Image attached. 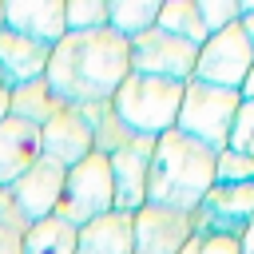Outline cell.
Returning <instances> with one entry per match:
<instances>
[{
  "mask_svg": "<svg viewBox=\"0 0 254 254\" xmlns=\"http://www.w3.org/2000/svg\"><path fill=\"white\" fill-rule=\"evenodd\" d=\"M75 254H135V234H131V214L111 210L87 226H79Z\"/></svg>",
  "mask_w": 254,
  "mask_h": 254,
  "instance_id": "16",
  "label": "cell"
},
{
  "mask_svg": "<svg viewBox=\"0 0 254 254\" xmlns=\"http://www.w3.org/2000/svg\"><path fill=\"white\" fill-rule=\"evenodd\" d=\"M238 20H242V32L254 48V0H238Z\"/></svg>",
  "mask_w": 254,
  "mask_h": 254,
  "instance_id": "28",
  "label": "cell"
},
{
  "mask_svg": "<svg viewBox=\"0 0 254 254\" xmlns=\"http://www.w3.org/2000/svg\"><path fill=\"white\" fill-rule=\"evenodd\" d=\"M238 95H242V99H254V67H250V75H246V83L238 87Z\"/></svg>",
  "mask_w": 254,
  "mask_h": 254,
  "instance_id": "30",
  "label": "cell"
},
{
  "mask_svg": "<svg viewBox=\"0 0 254 254\" xmlns=\"http://www.w3.org/2000/svg\"><path fill=\"white\" fill-rule=\"evenodd\" d=\"M115 210V190H111V167H107V155L91 151L83 163L67 167L64 175V194H60V206H56V218H64L67 226H87L103 214Z\"/></svg>",
  "mask_w": 254,
  "mask_h": 254,
  "instance_id": "5",
  "label": "cell"
},
{
  "mask_svg": "<svg viewBox=\"0 0 254 254\" xmlns=\"http://www.w3.org/2000/svg\"><path fill=\"white\" fill-rule=\"evenodd\" d=\"M214 183H254V155L242 151H218L214 159Z\"/></svg>",
  "mask_w": 254,
  "mask_h": 254,
  "instance_id": "24",
  "label": "cell"
},
{
  "mask_svg": "<svg viewBox=\"0 0 254 254\" xmlns=\"http://www.w3.org/2000/svg\"><path fill=\"white\" fill-rule=\"evenodd\" d=\"M159 4L163 0H111L107 4V28L119 32L123 40H135L159 24Z\"/></svg>",
  "mask_w": 254,
  "mask_h": 254,
  "instance_id": "18",
  "label": "cell"
},
{
  "mask_svg": "<svg viewBox=\"0 0 254 254\" xmlns=\"http://www.w3.org/2000/svg\"><path fill=\"white\" fill-rule=\"evenodd\" d=\"M44 159V143H40V127L24 123V119H4L0 123V187H12L32 163Z\"/></svg>",
  "mask_w": 254,
  "mask_h": 254,
  "instance_id": "15",
  "label": "cell"
},
{
  "mask_svg": "<svg viewBox=\"0 0 254 254\" xmlns=\"http://www.w3.org/2000/svg\"><path fill=\"white\" fill-rule=\"evenodd\" d=\"M64 175H67V167H60L56 159H40V163H32L12 187H4V194L20 206V214H24L28 222H44V218H52L56 206H60Z\"/></svg>",
  "mask_w": 254,
  "mask_h": 254,
  "instance_id": "10",
  "label": "cell"
},
{
  "mask_svg": "<svg viewBox=\"0 0 254 254\" xmlns=\"http://www.w3.org/2000/svg\"><path fill=\"white\" fill-rule=\"evenodd\" d=\"M151 151L155 139H131L127 147H119L115 155H107L111 167V190H115V210L135 214L147 206V175H151Z\"/></svg>",
  "mask_w": 254,
  "mask_h": 254,
  "instance_id": "9",
  "label": "cell"
},
{
  "mask_svg": "<svg viewBox=\"0 0 254 254\" xmlns=\"http://www.w3.org/2000/svg\"><path fill=\"white\" fill-rule=\"evenodd\" d=\"M155 28L171 32V36L194 44V48L206 44V24H202V16H198V0H163V4H159V24H155Z\"/></svg>",
  "mask_w": 254,
  "mask_h": 254,
  "instance_id": "19",
  "label": "cell"
},
{
  "mask_svg": "<svg viewBox=\"0 0 254 254\" xmlns=\"http://www.w3.org/2000/svg\"><path fill=\"white\" fill-rule=\"evenodd\" d=\"M127 52H131V71L135 75H155V79H175V83L194 79L198 48L163 32V28H151L143 36L127 40Z\"/></svg>",
  "mask_w": 254,
  "mask_h": 254,
  "instance_id": "8",
  "label": "cell"
},
{
  "mask_svg": "<svg viewBox=\"0 0 254 254\" xmlns=\"http://www.w3.org/2000/svg\"><path fill=\"white\" fill-rule=\"evenodd\" d=\"M254 222V183H214L190 210L194 238H238L246 242Z\"/></svg>",
  "mask_w": 254,
  "mask_h": 254,
  "instance_id": "6",
  "label": "cell"
},
{
  "mask_svg": "<svg viewBox=\"0 0 254 254\" xmlns=\"http://www.w3.org/2000/svg\"><path fill=\"white\" fill-rule=\"evenodd\" d=\"M28 218L20 214V206L0 194V254H24V238H28Z\"/></svg>",
  "mask_w": 254,
  "mask_h": 254,
  "instance_id": "23",
  "label": "cell"
},
{
  "mask_svg": "<svg viewBox=\"0 0 254 254\" xmlns=\"http://www.w3.org/2000/svg\"><path fill=\"white\" fill-rule=\"evenodd\" d=\"M198 16L206 24V36L238 24V0H198Z\"/></svg>",
  "mask_w": 254,
  "mask_h": 254,
  "instance_id": "25",
  "label": "cell"
},
{
  "mask_svg": "<svg viewBox=\"0 0 254 254\" xmlns=\"http://www.w3.org/2000/svg\"><path fill=\"white\" fill-rule=\"evenodd\" d=\"M4 28L56 48L67 36V28H64V0H4Z\"/></svg>",
  "mask_w": 254,
  "mask_h": 254,
  "instance_id": "13",
  "label": "cell"
},
{
  "mask_svg": "<svg viewBox=\"0 0 254 254\" xmlns=\"http://www.w3.org/2000/svg\"><path fill=\"white\" fill-rule=\"evenodd\" d=\"M131 75L127 40L111 28L99 32H67L48 60V87L60 107H95L111 103L119 83Z\"/></svg>",
  "mask_w": 254,
  "mask_h": 254,
  "instance_id": "1",
  "label": "cell"
},
{
  "mask_svg": "<svg viewBox=\"0 0 254 254\" xmlns=\"http://www.w3.org/2000/svg\"><path fill=\"white\" fill-rule=\"evenodd\" d=\"M0 32H4V0H0Z\"/></svg>",
  "mask_w": 254,
  "mask_h": 254,
  "instance_id": "32",
  "label": "cell"
},
{
  "mask_svg": "<svg viewBox=\"0 0 254 254\" xmlns=\"http://www.w3.org/2000/svg\"><path fill=\"white\" fill-rule=\"evenodd\" d=\"M250 254H254V250H250Z\"/></svg>",
  "mask_w": 254,
  "mask_h": 254,
  "instance_id": "35",
  "label": "cell"
},
{
  "mask_svg": "<svg viewBox=\"0 0 254 254\" xmlns=\"http://www.w3.org/2000/svg\"><path fill=\"white\" fill-rule=\"evenodd\" d=\"M8 99H12V87H4V83H0V123L8 119Z\"/></svg>",
  "mask_w": 254,
  "mask_h": 254,
  "instance_id": "29",
  "label": "cell"
},
{
  "mask_svg": "<svg viewBox=\"0 0 254 254\" xmlns=\"http://www.w3.org/2000/svg\"><path fill=\"white\" fill-rule=\"evenodd\" d=\"M0 83H4V75H0ZM4 87H8V83H4Z\"/></svg>",
  "mask_w": 254,
  "mask_h": 254,
  "instance_id": "33",
  "label": "cell"
},
{
  "mask_svg": "<svg viewBox=\"0 0 254 254\" xmlns=\"http://www.w3.org/2000/svg\"><path fill=\"white\" fill-rule=\"evenodd\" d=\"M238 107H242V95H238V91H230V87H210V83H198V79H187V87H183V107H179V119H175V131L198 139V143L210 147V151H226Z\"/></svg>",
  "mask_w": 254,
  "mask_h": 254,
  "instance_id": "4",
  "label": "cell"
},
{
  "mask_svg": "<svg viewBox=\"0 0 254 254\" xmlns=\"http://www.w3.org/2000/svg\"><path fill=\"white\" fill-rule=\"evenodd\" d=\"M0 194H4V187H0Z\"/></svg>",
  "mask_w": 254,
  "mask_h": 254,
  "instance_id": "34",
  "label": "cell"
},
{
  "mask_svg": "<svg viewBox=\"0 0 254 254\" xmlns=\"http://www.w3.org/2000/svg\"><path fill=\"white\" fill-rule=\"evenodd\" d=\"M40 143H44V159H56L60 167H75L95 151L91 123H87V115L79 107H60L40 127Z\"/></svg>",
  "mask_w": 254,
  "mask_h": 254,
  "instance_id": "11",
  "label": "cell"
},
{
  "mask_svg": "<svg viewBox=\"0 0 254 254\" xmlns=\"http://www.w3.org/2000/svg\"><path fill=\"white\" fill-rule=\"evenodd\" d=\"M226 147H230V151H242V155H254V99H242Z\"/></svg>",
  "mask_w": 254,
  "mask_h": 254,
  "instance_id": "26",
  "label": "cell"
},
{
  "mask_svg": "<svg viewBox=\"0 0 254 254\" xmlns=\"http://www.w3.org/2000/svg\"><path fill=\"white\" fill-rule=\"evenodd\" d=\"M67 32H99L107 28V0H64Z\"/></svg>",
  "mask_w": 254,
  "mask_h": 254,
  "instance_id": "22",
  "label": "cell"
},
{
  "mask_svg": "<svg viewBox=\"0 0 254 254\" xmlns=\"http://www.w3.org/2000/svg\"><path fill=\"white\" fill-rule=\"evenodd\" d=\"M83 115H87V123H91V135H95V151L99 155H115L119 147H127L135 135L123 127V119L115 115V107L111 103H95V107H79Z\"/></svg>",
  "mask_w": 254,
  "mask_h": 254,
  "instance_id": "21",
  "label": "cell"
},
{
  "mask_svg": "<svg viewBox=\"0 0 254 254\" xmlns=\"http://www.w3.org/2000/svg\"><path fill=\"white\" fill-rule=\"evenodd\" d=\"M131 234H135V254H179L183 242L190 238V214L147 202L143 210L131 214Z\"/></svg>",
  "mask_w": 254,
  "mask_h": 254,
  "instance_id": "12",
  "label": "cell"
},
{
  "mask_svg": "<svg viewBox=\"0 0 254 254\" xmlns=\"http://www.w3.org/2000/svg\"><path fill=\"white\" fill-rule=\"evenodd\" d=\"M214 159L218 151L202 147L183 131H167L155 139L151 175H147V202L190 214L202 194L214 187Z\"/></svg>",
  "mask_w": 254,
  "mask_h": 254,
  "instance_id": "2",
  "label": "cell"
},
{
  "mask_svg": "<svg viewBox=\"0 0 254 254\" xmlns=\"http://www.w3.org/2000/svg\"><path fill=\"white\" fill-rule=\"evenodd\" d=\"M183 87L175 79H155V75H127L119 83V91L111 95L115 115L123 119V127L139 139H159L167 131H175L179 107H183Z\"/></svg>",
  "mask_w": 254,
  "mask_h": 254,
  "instance_id": "3",
  "label": "cell"
},
{
  "mask_svg": "<svg viewBox=\"0 0 254 254\" xmlns=\"http://www.w3.org/2000/svg\"><path fill=\"white\" fill-rule=\"evenodd\" d=\"M56 111H60V99L52 95L48 79H32V83L12 87V99H8V115L12 119H24L32 127H44Z\"/></svg>",
  "mask_w": 254,
  "mask_h": 254,
  "instance_id": "17",
  "label": "cell"
},
{
  "mask_svg": "<svg viewBox=\"0 0 254 254\" xmlns=\"http://www.w3.org/2000/svg\"><path fill=\"white\" fill-rule=\"evenodd\" d=\"M198 246H202V238H194V234H190V238L183 242V250H179V254H198Z\"/></svg>",
  "mask_w": 254,
  "mask_h": 254,
  "instance_id": "31",
  "label": "cell"
},
{
  "mask_svg": "<svg viewBox=\"0 0 254 254\" xmlns=\"http://www.w3.org/2000/svg\"><path fill=\"white\" fill-rule=\"evenodd\" d=\"M75 242H79V230L52 214V218L28 226L24 254H75Z\"/></svg>",
  "mask_w": 254,
  "mask_h": 254,
  "instance_id": "20",
  "label": "cell"
},
{
  "mask_svg": "<svg viewBox=\"0 0 254 254\" xmlns=\"http://www.w3.org/2000/svg\"><path fill=\"white\" fill-rule=\"evenodd\" d=\"M254 67V48L242 32V20L206 36V44L198 48V64H194V79L198 83H210V87H230L238 91L246 83Z\"/></svg>",
  "mask_w": 254,
  "mask_h": 254,
  "instance_id": "7",
  "label": "cell"
},
{
  "mask_svg": "<svg viewBox=\"0 0 254 254\" xmlns=\"http://www.w3.org/2000/svg\"><path fill=\"white\" fill-rule=\"evenodd\" d=\"M198 254H246V242H238V238H202Z\"/></svg>",
  "mask_w": 254,
  "mask_h": 254,
  "instance_id": "27",
  "label": "cell"
},
{
  "mask_svg": "<svg viewBox=\"0 0 254 254\" xmlns=\"http://www.w3.org/2000/svg\"><path fill=\"white\" fill-rule=\"evenodd\" d=\"M48 60H52V44H40L32 36H20L12 28L0 32V75L8 87L32 83L48 75Z\"/></svg>",
  "mask_w": 254,
  "mask_h": 254,
  "instance_id": "14",
  "label": "cell"
}]
</instances>
